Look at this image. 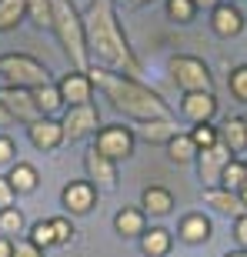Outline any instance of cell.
<instances>
[{
	"label": "cell",
	"instance_id": "12",
	"mask_svg": "<svg viewBox=\"0 0 247 257\" xmlns=\"http://www.w3.org/2000/svg\"><path fill=\"white\" fill-rule=\"evenodd\" d=\"M27 137H30V144H34L37 151H54V147L64 144L60 120H54V117H40V120H34V124L27 127Z\"/></svg>",
	"mask_w": 247,
	"mask_h": 257
},
{
	"label": "cell",
	"instance_id": "32",
	"mask_svg": "<svg viewBox=\"0 0 247 257\" xmlns=\"http://www.w3.org/2000/svg\"><path fill=\"white\" fill-rule=\"evenodd\" d=\"M194 14H197L194 0H167V17L177 20V24H187Z\"/></svg>",
	"mask_w": 247,
	"mask_h": 257
},
{
	"label": "cell",
	"instance_id": "19",
	"mask_svg": "<svg viewBox=\"0 0 247 257\" xmlns=\"http://www.w3.org/2000/svg\"><path fill=\"white\" fill-rule=\"evenodd\" d=\"M30 97H34V104H37L40 117H54L60 107H64L57 84H40V87H34V90H30Z\"/></svg>",
	"mask_w": 247,
	"mask_h": 257
},
{
	"label": "cell",
	"instance_id": "45",
	"mask_svg": "<svg viewBox=\"0 0 247 257\" xmlns=\"http://www.w3.org/2000/svg\"><path fill=\"white\" fill-rule=\"evenodd\" d=\"M244 164H247V161H244Z\"/></svg>",
	"mask_w": 247,
	"mask_h": 257
},
{
	"label": "cell",
	"instance_id": "21",
	"mask_svg": "<svg viewBox=\"0 0 247 257\" xmlns=\"http://www.w3.org/2000/svg\"><path fill=\"white\" fill-rule=\"evenodd\" d=\"M7 181H10V187H14V194H30V191H37V171L30 167L27 161H17L14 167H10V174H7Z\"/></svg>",
	"mask_w": 247,
	"mask_h": 257
},
{
	"label": "cell",
	"instance_id": "27",
	"mask_svg": "<svg viewBox=\"0 0 247 257\" xmlns=\"http://www.w3.org/2000/svg\"><path fill=\"white\" fill-rule=\"evenodd\" d=\"M141 131H144V137H147L151 144H157V141L167 144L171 137H177V124H174V120H154V124H144Z\"/></svg>",
	"mask_w": 247,
	"mask_h": 257
},
{
	"label": "cell",
	"instance_id": "40",
	"mask_svg": "<svg viewBox=\"0 0 247 257\" xmlns=\"http://www.w3.org/2000/svg\"><path fill=\"white\" fill-rule=\"evenodd\" d=\"M14 254V240L10 237H0V257H10Z\"/></svg>",
	"mask_w": 247,
	"mask_h": 257
},
{
	"label": "cell",
	"instance_id": "34",
	"mask_svg": "<svg viewBox=\"0 0 247 257\" xmlns=\"http://www.w3.org/2000/svg\"><path fill=\"white\" fill-rule=\"evenodd\" d=\"M50 227H54L57 244H70V237H74V224H70V217H54V220H50Z\"/></svg>",
	"mask_w": 247,
	"mask_h": 257
},
{
	"label": "cell",
	"instance_id": "17",
	"mask_svg": "<svg viewBox=\"0 0 247 257\" xmlns=\"http://www.w3.org/2000/svg\"><path fill=\"white\" fill-rule=\"evenodd\" d=\"M84 167H87L90 184H104V187H114L117 184V164L107 161V157H100L94 147H90V154L84 157Z\"/></svg>",
	"mask_w": 247,
	"mask_h": 257
},
{
	"label": "cell",
	"instance_id": "30",
	"mask_svg": "<svg viewBox=\"0 0 247 257\" xmlns=\"http://www.w3.org/2000/svg\"><path fill=\"white\" fill-rule=\"evenodd\" d=\"M27 17L37 24V27H54V10H50V0H27Z\"/></svg>",
	"mask_w": 247,
	"mask_h": 257
},
{
	"label": "cell",
	"instance_id": "7",
	"mask_svg": "<svg viewBox=\"0 0 247 257\" xmlns=\"http://www.w3.org/2000/svg\"><path fill=\"white\" fill-rule=\"evenodd\" d=\"M100 124V110L94 104L84 107H70L64 117H60V131H64V141H80L87 134H94Z\"/></svg>",
	"mask_w": 247,
	"mask_h": 257
},
{
	"label": "cell",
	"instance_id": "11",
	"mask_svg": "<svg viewBox=\"0 0 247 257\" xmlns=\"http://www.w3.org/2000/svg\"><path fill=\"white\" fill-rule=\"evenodd\" d=\"M197 161H200V181L214 187V184H220V174L230 164V151H227V144L220 141L214 147H207V151H200Z\"/></svg>",
	"mask_w": 247,
	"mask_h": 257
},
{
	"label": "cell",
	"instance_id": "18",
	"mask_svg": "<svg viewBox=\"0 0 247 257\" xmlns=\"http://www.w3.org/2000/svg\"><path fill=\"white\" fill-rule=\"evenodd\" d=\"M114 230L120 234L124 240L127 237H144V230H147V214H144L141 207H124L117 210V217H114Z\"/></svg>",
	"mask_w": 247,
	"mask_h": 257
},
{
	"label": "cell",
	"instance_id": "44",
	"mask_svg": "<svg viewBox=\"0 0 247 257\" xmlns=\"http://www.w3.org/2000/svg\"><path fill=\"white\" fill-rule=\"evenodd\" d=\"M227 257H247V250H237V254H227Z\"/></svg>",
	"mask_w": 247,
	"mask_h": 257
},
{
	"label": "cell",
	"instance_id": "23",
	"mask_svg": "<svg viewBox=\"0 0 247 257\" xmlns=\"http://www.w3.org/2000/svg\"><path fill=\"white\" fill-rule=\"evenodd\" d=\"M167 154H171L174 164H190V161H197V157H200L197 144L190 141V134H177V137H171V141H167Z\"/></svg>",
	"mask_w": 247,
	"mask_h": 257
},
{
	"label": "cell",
	"instance_id": "16",
	"mask_svg": "<svg viewBox=\"0 0 247 257\" xmlns=\"http://www.w3.org/2000/svg\"><path fill=\"white\" fill-rule=\"evenodd\" d=\"M210 27H214L217 37H237L244 30V17H240V10L234 4H220L214 10V17H210Z\"/></svg>",
	"mask_w": 247,
	"mask_h": 257
},
{
	"label": "cell",
	"instance_id": "22",
	"mask_svg": "<svg viewBox=\"0 0 247 257\" xmlns=\"http://www.w3.org/2000/svg\"><path fill=\"white\" fill-rule=\"evenodd\" d=\"M181 240H187V244H204V240H210V220L204 217V214H187V217L181 220Z\"/></svg>",
	"mask_w": 247,
	"mask_h": 257
},
{
	"label": "cell",
	"instance_id": "4",
	"mask_svg": "<svg viewBox=\"0 0 247 257\" xmlns=\"http://www.w3.org/2000/svg\"><path fill=\"white\" fill-rule=\"evenodd\" d=\"M0 77H4V87H24V90L50 84L47 67L40 60H34L30 54H17V50L0 57Z\"/></svg>",
	"mask_w": 247,
	"mask_h": 257
},
{
	"label": "cell",
	"instance_id": "25",
	"mask_svg": "<svg viewBox=\"0 0 247 257\" xmlns=\"http://www.w3.org/2000/svg\"><path fill=\"white\" fill-rule=\"evenodd\" d=\"M220 187L224 191H244L247 187V164L237 161V157H230V164L224 167V174H220Z\"/></svg>",
	"mask_w": 247,
	"mask_h": 257
},
{
	"label": "cell",
	"instance_id": "10",
	"mask_svg": "<svg viewBox=\"0 0 247 257\" xmlns=\"http://www.w3.org/2000/svg\"><path fill=\"white\" fill-rule=\"evenodd\" d=\"M60 200L70 214H90L97 204V187L90 181H70L60 194Z\"/></svg>",
	"mask_w": 247,
	"mask_h": 257
},
{
	"label": "cell",
	"instance_id": "33",
	"mask_svg": "<svg viewBox=\"0 0 247 257\" xmlns=\"http://www.w3.org/2000/svg\"><path fill=\"white\" fill-rule=\"evenodd\" d=\"M230 94L247 104V64H240V67L230 70Z\"/></svg>",
	"mask_w": 247,
	"mask_h": 257
},
{
	"label": "cell",
	"instance_id": "42",
	"mask_svg": "<svg viewBox=\"0 0 247 257\" xmlns=\"http://www.w3.org/2000/svg\"><path fill=\"white\" fill-rule=\"evenodd\" d=\"M134 7H144V4H151V0H131Z\"/></svg>",
	"mask_w": 247,
	"mask_h": 257
},
{
	"label": "cell",
	"instance_id": "20",
	"mask_svg": "<svg viewBox=\"0 0 247 257\" xmlns=\"http://www.w3.org/2000/svg\"><path fill=\"white\" fill-rule=\"evenodd\" d=\"M171 234L164 227H151V230H144V237H141V250L144 257H167L171 254Z\"/></svg>",
	"mask_w": 247,
	"mask_h": 257
},
{
	"label": "cell",
	"instance_id": "8",
	"mask_svg": "<svg viewBox=\"0 0 247 257\" xmlns=\"http://www.w3.org/2000/svg\"><path fill=\"white\" fill-rule=\"evenodd\" d=\"M0 104L10 110L14 120H24L27 127L34 124V120H40L37 104H34L30 90H24V87H0Z\"/></svg>",
	"mask_w": 247,
	"mask_h": 257
},
{
	"label": "cell",
	"instance_id": "5",
	"mask_svg": "<svg viewBox=\"0 0 247 257\" xmlns=\"http://www.w3.org/2000/svg\"><path fill=\"white\" fill-rule=\"evenodd\" d=\"M171 74L184 94H214V80H210V70L204 60L187 57V54L171 57Z\"/></svg>",
	"mask_w": 247,
	"mask_h": 257
},
{
	"label": "cell",
	"instance_id": "36",
	"mask_svg": "<svg viewBox=\"0 0 247 257\" xmlns=\"http://www.w3.org/2000/svg\"><path fill=\"white\" fill-rule=\"evenodd\" d=\"M17 157V147H14V141H10L7 134H0V164H10Z\"/></svg>",
	"mask_w": 247,
	"mask_h": 257
},
{
	"label": "cell",
	"instance_id": "14",
	"mask_svg": "<svg viewBox=\"0 0 247 257\" xmlns=\"http://www.w3.org/2000/svg\"><path fill=\"white\" fill-rule=\"evenodd\" d=\"M204 200H207L214 210H220V214H227V217H244L247 207L244 200H240L237 191H224V187H207L204 191Z\"/></svg>",
	"mask_w": 247,
	"mask_h": 257
},
{
	"label": "cell",
	"instance_id": "38",
	"mask_svg": "<svg viewBox=\"0 0 247 257\" xmlns=\"http://www.w3.org/2000/svg\"><path fill=\"white\" fill-rule=\"evenodd\" d=\"M234 237H237L240 250H247V214H244V217H237V224H234Z\"/></svg>",
	"mask_w": 247,
	"mask_h": 257
},
{
	"label": "cell",
	"instance_id": "35",
	"mask_svg": "<svg viewBox=\"0 0 247 257\" xmlns=\"http://www.w3.org/2000/svg\"><path fill=\"white\" fill-rule=\"evenodd\" d=\"M10 257H44V250L34 247L30 240H14V254Z\"/></svg>",
	"mask_w": 247,
	"mask_h": 257
},
{
	"label": "cell",
	"instance_id": "3",
	"mask_svg": "<svg viewBox=\"0 0 247 257\" xmlns=\"http://www.w3.org/2000/svg\"><path fill=\"white\" fill-rule=\"evenodd\" d=\"M54 10V34H57L60 47L67 50V57L74 60L77 70H90V54H87V34H84V17L77 14V7L70 0H50Z\"/></svg>",
	"mask_w": 247,
	"mask_h": 257
},
{
	"label": "cell",
	"instance_id": "1",
	"mask_svg": "<svg viewBox=\"0 0 247 257\" xmlns=\"http://www.w3.org/2000/svg\"><path fill=\"white\" fill-rule=\"evenodd\" d=\"M84 34H87V54H94L104 70H114L124 77H141V64L134 57L131 44L120 30L110 0H90L84 14Z\"/></svg>",
	"mask_w": 247,
	"mask_h": 257
},
{
	"label": "cell",
	"instance_id": "29",
	"mask_svg": "<svg viewBox=\"0 0 247 257\" xmlns=\"http://www.w3.org/2000/svg\"><path fill=\"white\" fill-rule=\"evenodd\" d=\"M30 244L40 250H47V247H57V237H54V227H50V220H37L34 227H30Z\"/></svg>",
	"mask_w": 247,
	"mask_h": 257
},
{
	"label": "cell",
	"instance_id": "26",
	"mask_svg": "<svg viewBox=\"0 0 247 257\" xmlns=\"http://www.w3.org/2000/svg\"><path fill=\"white\" fill-rule=\"evenodd\" d=\"M27 17V0H0V30H14Z\"/></svg>",
	"mask_w": 247,
	"mask_h": 257
},
{
	"label": "cell",
	"instance_id": "31",
	"mask_svg": "<svg viewBox=\"0 0 247 257\" xmlns=\"http://www.w3.org/2000/svg\"><path fill=\"white\" fill-rule=\"evenodd\" d=\"M190 141L197 144V151H207V147L220 144V131H214L210 124H197L194 131H190Z\"/></svg>",
	"mask_w": 247,
	"mask_h": 257
},
{
	"label": "cell",
	"instance_id": "39",
	"mask_svg": "<svg viewBox=\"0 0 247 257\" xmlns=\"http://www.w3.org/2000/svg\"><path fill=\"white\" fill-rule=\"evenodd\" d=\"M194 7H197V10H210V14H214V10L220 7V0H194Z\"/></svg>",
	"mask_w": 247,
	"mask_h": 257
},
{
	"label": "cell",
	"instance_id": "9",
	"mask_svg": "<svg viewBox=\"0 0 247 257\" xmlns=\"http://www.w3.org/2000/svg\"><path fill=\"white\" fill-rule=\"evenodd\" d=\"M60 100L70 107H84L90 104V97H94V80H90V74H84V70H70L67 77H60Z\"/></svg>",
	"mask_w": 247,
	"mask_h": 257
},
{
	"label": "cell",
	"instance_id": "13",
	"mask_svg": "<svg viewBox=\"0 0 247 257\" xmlns=\"http://www.w3.org/2000/svg\"><path fill=\"white\" fill-rule=\"evenodd\" d=\"M181 114L187 117V120H194V127L210 124V117L217 114V100H214V94H184Z\"/></svg>",
	"mask_w": 247,
	"mask_h": 257
},
{
	"label": "cell",
	"instance_id": "28",
	"mask_svg": "<svg viewBox=\"0 0 247 257\" xmlns=\"http://www.w3.org/2000/svg\"><path fill=\"white\" fill-rule=\"evenodd\" d=\"M24 230V214L17 207H4L0 210V237H17Z\"/></svg>",
	"mask_w": 247,
	"mask_h": 257
},
{
	"label": "cell",
	"instance_id": "24",
	"mask_svg": "<svg viewBox=\"0 0 247 257\" xmlns=\"http://www.w3.org/2000/svg\"><path fill=\"white\" fill-rule=\"evenodd\" d=\"M220 141L227 144L230 154H244L247 151V120H227L224 124V131H220Z\"/></svg>",
	"mask_w": 247,
	"mask_h": 257
},
{
	"label": "cell",
	"instance_id": "43",
	"mask_svg": "<svg viewBox=\"0 0 247 257\" xmlns=\"http://www.w3.org/2000/svg\"><path fill=\"white\" fill-rule=\"evenodd\" d=\"M240 200H244V207H247V187H244V191H240Z\"/></svg>",
	"mask_w": 247,
	"mask_h": 257
},
{
	"label": "cell",
	"instance_id": "37",
	"mask_svg": "<svg viewBox=\"0 0 247 257\" xmlns=\"http://www.w3.org/2000/svg\"><path fill=\"white\" fill-rule=\"evenodd\" d=\"M4 207H14V187L7 177H0V210Z\"/></svg>",
	"mask_w": 247,
	"mask_h": 257
},
{
	"label": "cell",
	"instance_id": "41",
	"mask_svg": "<svg viewBox=\"0 0 247 257\" xmlns=\"http://www.w3.org/2000/svg\"><path fill=\"white\" fill-rule=\"evenodd\" d=\"M7 124H14V117H10V110L4 104H0V127H7Z\"/></svg>",
	"mask_w": 247,
	"mask_h": 257
},
{
	"label": "cell",
	"instance_id": "15",
	"mask_svg": "<svg viewBox=\"0 0 247 257\" xmlns=\"http://www.w3.org/2000/svg\"><path fill=\"white\" fill-rule=\"evenodd\" d=\"M141 210L151 214V217H167L174 210V194L167 191V187L151 184V187H144V194H141Z\"/></svg>",
	"mask_w": 247,
	"mask_h": 257
},
{
	"label": "cell",
	"instance_id": "6",
	"mask_svg": "<svg viewBox=\"0 0 247 257\" xmlns=\"http://www.w3.org/2000/svg\"><path fill=\"white\" fill-rule=\"evenodd\" d=\"M94 151L100 154V157H107V161H127L134 154V131L131 127H104V131H97L94 137Z\"/></svg>",
	"mask_w": 247,
	"mask_h": 257
},
{
	"label": "cell",
	"instance_id": "2",
	"mask_svg": "<svg viewBox=\"0 0 247 257\" xmlns=\"http://www.w3.org/2000/svg\"><path fill=\"white\" fill-rule=\"evenodd\" d=\"M94 87L104 90V97L120 110V114L141 120V124H154V120H171V110L164 104L161 97L147 90L141 80L134 77H124V74H114V70H104V67H90L87 70Z\"/></svg>",
	"mask_w": 247,
	"mask_h": 257
}]
</instances>
